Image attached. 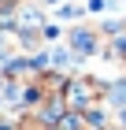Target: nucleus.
Segmentation results:
<instances>
[{
    "instance_id": "f03ea898",
    "label": "nucleus",
    "mask_w": 126,
    "mask_h": 130,
    "mask_svg": "<svg viewBox=\"0 0 126 130\" xmlns=\"http://www.w3.org/2000/svg\"><path fill=\"white\" fill-rule=\"evenodd\" d=\"M111 100H115V104H126V82H122V86H115V89H111Z\"/></svg>"
},
{
    "instance_id": "7ed1b4c3",
    "label": "nucleus",
    "mask_w": 126,
    "mask_h": 130,
    "mask_svg": "<svg viewBox=\"0 0 126 130\" xmlns=\"http://www.w3.org/2000/svg\"><path fill=\"white\" fill-rule=\"evenodd\" d=\"M122 123H126V111H122Z\"/></svg>"
},
{
    "instance_id": "f257e3e1",
    "label": "nucleus",
    "mask_w": 126,
    "mask_h": 130,
    "mask_svg": "<svg viewBox=\"0 0 126 130\" xmlns=\"http://www.w3.org/2000/svg\"><path fill=\"white\" fill-rule=\"evenodd\" d=\"M74 48H78V52H89V48H93V34L78 30V34H74Z\"/></svg>"
}]
</instances>
